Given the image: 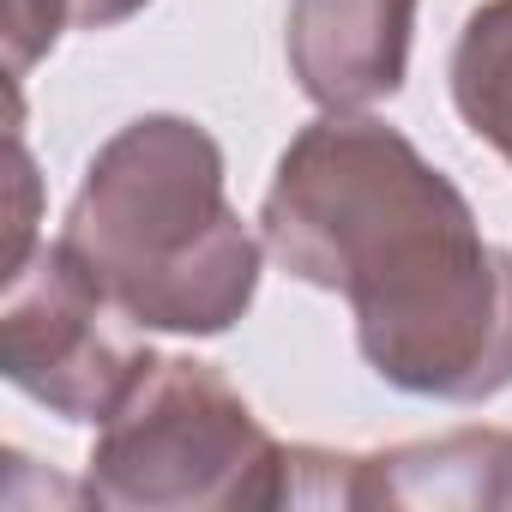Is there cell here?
Masks as SVG:
<instances>
[{"mask_svg":"<svg viewBox=\"0 0 512 512\" xmlns=\"http://www.w3.org/2000/svg\"><path fill=\"white\" fill-rule=\"evenodd\" d=\"M109 296L55 241L7 272L0 308V374L61 422H103L151 350L127 344L109 320Z\"/></svg>","mask_w":512,"mask_h":512,"instance_id":"obj_4","label":"cell"},{"mask_svg":"<svg viewBox=\"0 0 512 512\" xmlns=\"http://www.w3.org/2000/svg\"><path fill=\"white\" fill-rule=\"evenodd\" d=\"M260 241L290 278L350 302L356 350L392 392L488 404L512 386V247L398 127L308 121L278 157Z\"/></svg>","mask_w":512,"mask_h":512,"instance_id":"obj_1","label":"cell"},{"mask_svg":"<svg viewBox=\"0 0 512 512\" xmlns=\"http://www.w3.org/2000/svg\"><path fill=\"white\" fill-rule=\"evenodd\" d=\"M139 7H151V0H67V19L79 31H109V25H127Z\"/></svg>","mask_w":512,"mask_h":512,"instance_id":"obj_8","label":"cell"},{"mask_svg":"<svg viewBox=\"0 0 512 512\" xmlns=\"http://www.w3.org/2000/svg\"><path fill=\"white\" fill-rule=\"evenodd\" d=\"M320 506H410V512H512V434L452 428L392 452H326Z\"/></svg>","mask_w":512,"mask_h":512,"instance_id":"obj_5","label":"cell"},{"mask_svg":"<svg viewBox=\"0 0 512 512\" xmlns=\"http://www.w3.org/2000/svg\"><path fill=\"white\" fill-rule=\"evenodd\" d=\"M85 500L121 512L290 506V446L217 368L151 356L97 422Z\"/></svg>","mask_w":512,"mask_h":512,"instance_id":"obj_3","label":"cell"},{"mask_svg":"<svg viewBox=\"0 0 512 512\" xmlns=\"http://www.w3.org/2000/svg\"><path fill=\"white\" fill-rule=\"evenodd\" d=\"M416 0H290V73L326 115H362L404 91Z\"/></svg>","mask_w":512,"mask_h":512,"instance_id":"obj_6","label":"cell"},{"mask_svg":"<svg viewBox=\"0 0 512 512\" xmlns=\"http://www.w3.org/2000/svg\"><path fill=\"white\" fill-rule=\"evenodd\" d=\"M446 79L458 121L512 163V0H482L464 19Z\"/></svg>","mask_w":512,"mask_h":512,"instance_id":"obj_7","label":"cell"},{"mask_svg":"<svg viewBox=\"0 0 512 512\" xmlns=\"http://www.w3.org/2000/svg\"><path fill=\"white\" fill-rule=\"evenodd\" d=\"M61 247L127 326L169 338H223L266 253L223 193V145L187 115H139L97 145Z\"/></svg>","mask_w":512,"mask_h":512,"instance_id":"obj_2","label":"cell"}]
</instances>
